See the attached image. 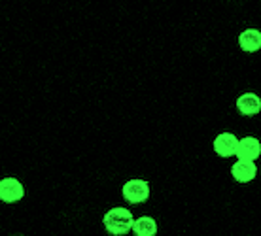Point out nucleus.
Instances as JSON below:
<instances>
[{
    "instance_id": "1a4fd4ad",
    "label": "nucleus",
    "mask_w": 261,
    "mask_h": 236,
    "mask_svg": "<svg viewBox=\"0 0 261 236\" xmlns=\"http://www.w3.org/2000/svg\"><path fill=\"white\" fill-rule=\"evenodd\" d=\"M133 230H135V234L138 236H153L157 232V223L153 217H138L135 219V223H133Z\"/></svg>"
},
{
    "instance_id": "423d86ee",
    "label": "nucleus",
    "mask_w": 261,
    "mask_h": 236,
    "mask_svg": "<svg viewBox=\"0 0 261 236\" xmlns=\"http://www.w3.org/2000/svg\"><path fill=\"white\" fill-rule=\"evenodd\" d=\"M231 174L235 178L237 182L241 184H246V182H252L257 174V168H255L254 161H248V159H239L233 168H231Z\"/></svg>"
},
{
    "instance_id": "7ed1b4c3",
    "label": "nucleus",
    "mask_w": 261,
    "mask_h": 236,
    "mask_svg": "<svg viewBox=\"0 0 261 236\" xmlns=\"http://www.w3.org/2000/svg\"><path fill=\"white\" fill-rule=\"evenodd\" d=\"M25 195L23 185L19 184V180L15 178H4L0 180V200L4 202H17Z\"/></svg>"
},
{
    "instance_id": "f03ea898",
    "label": "nucleus",
    "mask_w": 261,
    "mask_h": 236,
    "mask_svg": "<svg viewBox=\"0 0 261 236\" xmlns=\"http://www.w3.org/2000/svg\"><path fill=\"white\" fill-rule=\"evenodd\" d=\"M150 197V184L144 180H129L123 185V198L130 204H140Z\"/></svg>"
},
{
    "instance_id": "39448f33",
    "label": "nucleus",
    "mask_w": 261,
    "mask_h": 236,
    "mask_svg": "<svg viewBox=\"0 0 261 236\" xmlns=\"http://www.w3.org/2000/svg\"><path fill=\"white\" fill-rule=\"evenodd\" d=\"M261 155V144L259 140L254 136H246L239 140V148H237V157L239 159H248L255 161Z\"/></svg>"
},
{
    "instance_id": "0eeeda50",
    "label": "nucleus",
    "mask_w": 261,
    "mask_h": 236,
    "mask_svg": "<svg viewBox=\"0 0 261 236\" xmlns=\"http://www.w3.org/2000/svg\"><path fill=\"white\" fill-rule=\"evenodd\" d=\"M237 108L242 115H255L261 110V99L255 93H244L237 100Z\"/></svg>"
},
{
    "instance_id": "f257e3e1",
    "label": "nucleus",
    "mask_w": 261,
    "mask_h": 236,
    "mask_svg": "<svg viewBox=\"0 0 261 236\" xmlns=\"http://www.w3.org/2000/svg\"><path fill=\"white\" fill-rule=\"evenodd\" d=\"M105 227L108 232L112 234H127L130 229H133V223H135V219H133V214H130L127 208H112L110 212H106L105 214Z\"/></svg>"
},
{
    "instance_id": "20e7f679",
    "label": "nucleus",
    "mask_w": 261,
    "mask_h": 236,
    "mask_svg": "<svg viewBox=\"0 0 261 236\" xmlns=\"http://www.w3.org/2000/svg\"><path fill=\"white\" fill-rule=\"evenodd\" d=\"M237 148H239V140L231 132H222L214 140V151L220 157H233V155H237Z\"/></svg>"
},
{
    "instance_id": "6e6552de",
    "label": "nucleus",
    "mask_w": 261,
    "mask_h": 236,
    "mask_svg": "<svg viewBox=\"0 0 261 236\" xmlns=\"http://www.w3.org/2000/svg\"><path fill=\"white\" fill-rule=\"evenodd\" d=\"M239 44L244 51L254 53L261 47V33L255 31V28H246L244 33H241L239 36Z\"/></svg>"
}]
</instances>
